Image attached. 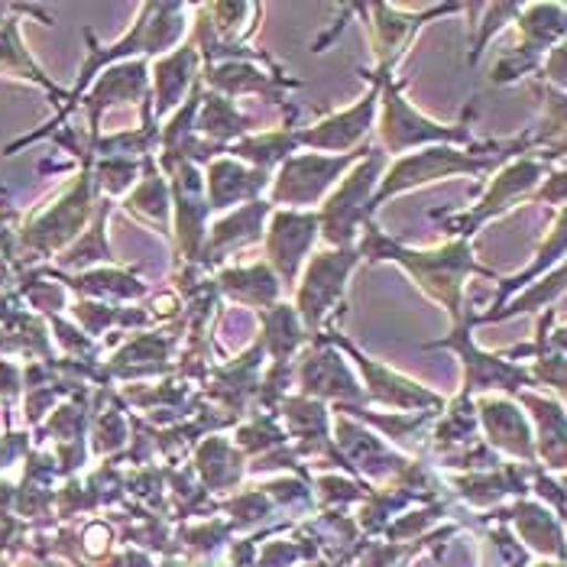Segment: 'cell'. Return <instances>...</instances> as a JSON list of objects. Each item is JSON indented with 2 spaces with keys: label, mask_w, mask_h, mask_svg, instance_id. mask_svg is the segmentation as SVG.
I'll list each match as a JSON object with an SVG mask.
<instances>
[{
  "label": "cell",
  "mask_w": 567,
  "mask_h": 567,
  "mask_svg": "<svg viewBox=\"0 0 567 567\" xmlns=\"http://www.w3.org/2000/svg\"><path fill=\"white\" fill-rule=\"evenodd\" d=\"M27 451V435H3L0 437V467H7L13 457Z\"/></svg>",
  "instance_id": "cell-2"
},
{
  "label": "cell",
  "mask_w": 567,
  "mask_h": 567,
  "mask_svg": "<svg viewBox=\"0 0 567 567\" xmlns=\"http://www.w3.org/2000/svg\"><path fill=\"white\" fill-rule=\"evenodd\" d=\"M0 567H10V565H7V561H0Z\"/></svg>",
  "instance_id": "cell-3"
},
{
  "label": "cell",
  "mask_w": 567,
  "mask_h": 567,
  "mask_svg": "<svg viewBox=\"0 0 567 567\" xmlns=\"http://www.w3.org/2000/svg\"><path fill=\"white\" fill-rule=\"evenodd\" d=\"M0 72L20 75V79H27V82H37V85H43L45 91H52L55 97H62V91H55V85L45 79L43 72H40V65L33 62V55H30V52L23 49V43H20L17 20H3V27H0Z\"/></svg>",
  "instance_id": "cell-1"
}]
</instances>
